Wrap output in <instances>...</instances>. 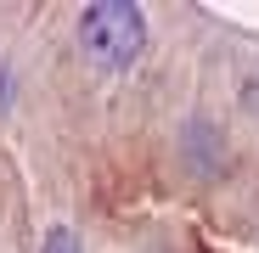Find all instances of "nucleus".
I'll use <instances>...</instances> for the list:
<instances>
[{"label": "nucleus", "instance_id": "obj_1", "mask_svg": "<svg viewBox=\"0 0 259 253\" xmlns=\"http://www.w3.org/2000/svg\"><path fill=\"white\" fill-rule=\"evenodd\" d=\"M147 45V23L141 6H124V0H96V6L79 12V51L91 57L102 73H124Z\"/></svg>", "mask_w": 259, "mask_h": 253}, {"label": "nucleus", "instance_id": "obj_2", "mask_svg": "<svg viewBox=\"0 0 259 253\" xmlns=\"http://www.w3.org/2000/svg\"><path fill=\"white\" fill-rule=\"evenodd\" d=\"M39 253H84V247H79V236H73L68 225H51L46 242H39Z\"/></svg>", "mask_w": 259, "mask_h": 253}]
</instances>
